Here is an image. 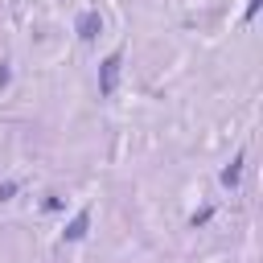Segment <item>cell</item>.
<instances>
[{
	"label": "cell",
	"instance_id": "cell-1",
	"mask_svg": "<svg viewBox=\"0 0 263 263\" xmlns=\"http://www.w3.org/2000/svg\"><path fill=\"white\" fill-rule=\"evenodd\" d=\"M119 66H123V53H111V58H103V66H99V95H103V99H107V95H115Z\"/></svg>",
	"mask_w": 263,
	"mask_h": 263
},
{
	"label": "cell",
	"instance_id": "cell-2",
	"mask_svg": "<svg viewBox=\"0 0 263 263\" xmlns=\"http://www.w3.org/2000/svg\"><path fill=\"white\" fill-rule=\"evenodd\" d=\"M74 33H78L82 41H95V37L103 33V16H99L95 8H90V12H82V16L74 21Z\"/></svg>",
	"mask_w": 263,
	"mask_h": 263
},
{
	"label": "cell",
	"instance_id": "cell-3",
	"mask_svg": "<svg viewBox=\"0 0 263 263\" xmlns=\"http://www.w3.org/2000/svg\"><path fill=\"white\" fill-rule=\"evenodd\" d=\"M86 226H90V210H78V214L70 218V226L62 230V238H66V242H78V238H86Z\"/></svg>",
	"mask_w": 263,
	"mask_h": 263
},
{
	"label": "cell",
	"instance_id": "cell-4",
	"mask_svg": "<svg viewBox=\"0 0 263 263\" xmlns=\"http://www.w3.org/2000/svg\"><path fill=\"white\" fill-rule=\"evenodd\" d=\"M238 177H242V156H234V160L222 168V177H218V181H222L226 189H234V185H238Z\"/></svg>",
	"mask_w": 263,
	"mask_h": 263
},
{
	"label": "cell",
	"instance_id": "cell-5",
	"mask_svg": "<svg viewBox=\"0 0 263 263\" xmlns=\"http://www.w3.org/2000/svg\"><path fill=\"white\" fill-rule=\"evenodd\" d=\"M12 193H16V181H4V185H0V201H8Z\"/></svg>",
	"mask_w": 263,
	"mask_h": 263
},
{
	"label": "cell",
	"instance_id": "cell-6",
	"mask_svg": "<svg viewBox=\"0 0 263 263\" xmlns=\"http://www.w3.org/2000/svg\"><path fill=\"white\" fill-rule=\"evenodd\" d=\"M210 214H214L210 205H205V210H197V214H193V226H201V222H210Z\"/></svg>",
	"mask_w": 263,
	"mask_h": 263
},
{
	"label": "cell",
	"instance_id": "cell-7",
	"mask_svg": "<svg viewBox=\"0 0 263 263\" xmlns=\"http://www.w3.org/2000/svg\"><path fill=\"white\" fill-rule=\"evenodd\" d=\"M8 82H12V70H8V66H4V62H0V90H4V86H8Z\"/></svg>",
	"mask_w": 263,
	"mask_h": 263
},
{
	"label": "cell",
	"instance_id": "cell-8",
	"mask_svg": "<svg viewBox=\"0 0 263 263\" xmlns=\"http://www.w3.org/2000/svg\"><path fill=\"white\" fill-rule=\"evenodd\" d=\"M259 12V0H247V16H255Z\"/></svg>",
	"mask_w": 263,
	"mask_h": 263
}]
</instances>
